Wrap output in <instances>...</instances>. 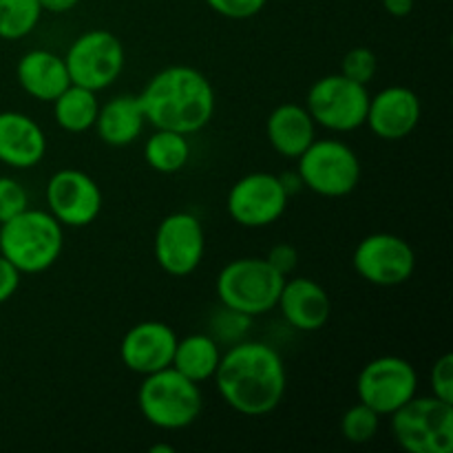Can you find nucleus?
Listing matches in <instances>:
<instances>
[{
    "label": "nucleus",
    "instance_id": "f257e3e1",
    "mask_svg": "<svg viewBox=\"0 0 453 453\" xmlns=\"http://www.w3.org/2000/svg\"><path fill=\"white\" fill-rule=\"evenodd\" d=\"M212 379L221 398L243 416L274 411L288 388L283 358L277 349L259 341H243L226 349Z\"/></svg>",
    "mask_w": 453,
    "mask_h": 453
},
{
    "label": "nucleus",
    "instance_id": "f03ea898",
    "mask_svg": "<svg viewBox=\"0 0 453 453\" xmlns=\"http://www.w3.org/2000/svg\"><path fill=\"white\" fill-rule=\"evenodd\" d=\"M146 122L166 131H202L215 115V88L199 69L173 65L155 73L137 96Z\"/></svg>",
    "mask_w": 453,
    "mask_h": 453
},
{
    "label": "nucleus",
    "instance_id": "7ed1b4c3",
    "mask_svg": "<svg viewBox=\"0 0 453 453\" xmlns=\"http://www.w3.org/2000/svg\"><path fill=\"white\" fill-rule=\"evenodd\" d=\"M65 226L47 211L27 208L0 224V255L20 274H40L51 268L65 248Z\"/></svg>",
    "mask_w": 453,
    "mask_h": 453
},
{
    "label": "nucleus",
    "instance_id": "20e7f679",
    "mask_svg": "<svg viewBox=\"0 0 453 453\" xmlns=\"http://www.w3.org/2000/svg\"><path fill=\"white\" fill-rule=\"evenodd\" d=\"M137 405L146 423L164 432H180L199 418L203 407L199 383L186 379L175 367L146 374L137 389Z\"/></svg>",
    "mask_w": 453,
    "mask_h": 453
},
{
    "label": "nucleus",
    "instance_id": "39448f33",
    "mask_svg": "<svg viewBox=\"0 0 453 453\" xmlns=\"http://www.w3.org/2000/svg\"><path fill=\"white\" fill-rule=\"evenodd\" d=\"M286 277L259 257L234 259L221 268L215 290L221 305L239 317H261L277 308Z\"/></svg>",
    "mask_w": 453,
    "mask_h": 453
},
{
    "label": "nucleus",
    "instance_id": "423d86ee",
    "mask_svg": "<svg viewBox=\"0 0 453 453\" xmlns=\"http://www.w3.org/2000/svg\"><path fill=\"white\" fill-rule=\"evenodd\" d=\"M392 416V436L407 453L453 451V405L436 396H414Z\"/></svg>",
    "mask_w": 453,
    "mask_h": 453
},
{
    "label": "nucleus",
    "instance_id": "0eeeda50",
    "mask_svg": "<svg viewBox=\"0 0 453 453\" xmlns=\"http://www.w3.org/2000/svg\"><path fill=\"white\" fill-rule=\"evenodd\" d=\"M296 159L303 186L321 197H345L361 181V159L341 140H314Z\"/></svg>",
    "mask_w": 453,
    "mask_h": 453
},
{
    "label": "nucleus",
    "instance_id": "6e6552de",
    "mask_svg": "<svg viewBox=\"0 0 453 453\" xmlns=\"http://www.w3.org/2000/svg\"><path fill=\"white\" fill-rule=\"evenodd\" d=\"M370 93L365 84L345 78L343 73L319 78L310 87L305 109L317 124L334 133L357 131L365 124Z\"/></svg>",
    "mask_w": 453,
    "mask_h": 453
},
{
    "label": "nucleus",
    "instance_id": "1a4fd4ad",
    "mask_svg": "<svg viewBox=\"0 0 453 453\" xmlns=\"http://www.w3.org/2000/svg\"><path fill=\"white\" fill-rule=\"evenodd\" d=\"M71 84L102 91L119 78L124 69V47L115 34L106 29L84 31L71 42L65 56Z\"/></svg>",
    "mask_w": 453,
    "mask_h": 453
},
{
    "label": "nucleus",
    "instance_id": "9d476101",
    "mask_svg": "<svg viewBox=\"0 0 453 453\" xmlns=\"http://www.w3.org/2000/svg\"><path fill=\"white\" fill-rule=\"evenodd\" d=\"M418 392L414 365L401 357H379L367 363L357 379L358 401L380 416H389Z\"/></svg>",
    "mask_w": 453,
    "mask_h": 453
},
{
    "label": "nucleus",
    "instance_id": "9b49d317",
    "mask_svg": "<svg viewBox=\"0 0 453 453\" xmlns=\"http://www.w3.org/2000/svg\"><path fill=\"white\" fill-rule=\"evenodd\" d=\"M288 190L281 177L273 173H248L233 184L226 199L230 219L243 228H265L274 224L288 208Z\"/></svg>",
    "mask_w": 453,
    "mask_h": 453
},
{
    "label": "nucleus",
    "instance_id": "f8f14e48",
    "mask_svg": "<svg viewBox=\"0 0 453 453\" xmlns=\"http://www.w3.org/2000/svg\"><path fill=\"white\" fill-rule=\"evenodd\" d=\"M159 268L171 277H188L199 268L206 252L202 221L190 212H171L159 221L153 239Z\"/></svg>",
    "mask_w": 453,
    "mask_h": 453
},
{
    "label": "nucleus",
    "instance_id": "ddd939ff",
    "mask_svg": "<svg viewBox=\"0 0 453 453\" xmlns=\"http://www.w3.org/2000/svg\"><path fill=\"white\" fill-rule=\"evenodd\" d=\"M352 264L358 277L367 283L394 288L411 279L416 270V252L398 234L374 233L358 242Z\"/></svg>",
    "mask_w": 453,
    "mask_h": 453
},
{
    "label": "nucleus",
    "instance_id": "4468645a",
    "mask_svg": "<svg viewBox=\"0 0 453 453\" xmlns=\"http://www.w3.org/2000/svg\"><path fill=\"white\" fill-rule=\"evenodd\" d=\"M49 212L66 228L93 224L102 211V190L91 175L78 168L53 173L47 184Z\"/></svg>",
    "mask_w": 453,
    "mask_h": 453
},
{
    "label": "nucleus",
    "instance_id": "2eb2a0df",
    "mask_svg": "<svg viewBox=\"0 0 453 453\" xmlns=\"http://www.w3.org/2000/svg\"><path fill=\"white\" fill-rule=\"evenodd\" d=\"M177 334L171 326L162 321H142L124 334L119 358L127 370L146 376L171 367Z\"/></svg>",
    "mask_w": 453,
    "mask_h": 453
},
{
    "label": "nucleus",
    "instance_id": "dca6fc26",
    "mask_svg": "<svg viewBox=\"0 0 453 453\" xmlns=\"http://www.w3.org/2000/svg\"><path fill=\"white\" fill-rule=\"evenodd\" d=\"M420 100L411 88L388 87L370 96L365 124L376 137L388 142L405 140L420 122Z\"/></svg>",
    "mask_w": 453,
    "mask_h": 453
},
{
    "label": "nucleus",
    "instance_id": "f3484780",
    "mask_svg": "<svg viewBox=\"0 0 453 453\" xmlns=\"http://www.w3.org/2000/svg\"><path fill=\"white\" fill-rule=\"evenodd\" d=\"M277 308L281 310L283 319L295 330L314 332L321 330L332 314V301L326 288L308 277H295L283 281L281 295H279Z\"/></svg>",
    "mask_w": 453,
    "mask_h": 453
},
{
    "label": "nucleus",
    "instance_id": "a211bd4d",
    "mask_svg": "<svg viewBox=\"0 0 453 453\" xmlns=\"http://www.w3.org/2000/svg\"><path fill=\"white\" fill-rule=\"evenodd\" d=\"M47 153V135L40 124L18 111L0 113V162L12 168H34Z\"/></svg>",
    "mask_w": 453,
    "mask_h": 453
},
{
    "label": "nucleus",
    "instance_id": "6ab92c4d",
    "mask_svg": "<svg viewBox=\"0 0 453 453\" xmlns=\"http://www.w3.org/2000/svg\"><path fill=\"white\" fill-rule=\"evenodd\" d=\"M16 78L22 91L40 102H53L71 84L65 58L47 49L27 51L18 60Z\"/></svg>",
    "mask_w": 453,
    "mask_h": 453
},
{
    "label": "nucleus",
    "instance_id": "aec40b11",
    "mask_svg": "<svg viewBox=\"0 0 453 453\" xmlns=\"http://www.w3.org/2000/svg\"><path fill=\"white\" fill-rule=\"evenodd\" d=\"M265 135L279 155L296 159L317 140V122L305 106L286 102L268 115Z\"/></svg>",
    "mask_w": 453,
    "mask_h": 453
},
{
    "label": "nucleus",
    "instance_id": "412c9836",
    "mask_svg": "<svg viewBox=\"0 0 453 453\" xmlns=\"http://www.w3.org/2000/svg\"><path fill=\"white\" fill-rule=\"evenodd\" d=\"M146 118L137 96H119L100 106L96 118V131L109 146H128L140 137Z\"/></svg>",
    "mask_w": 453,
    "mask_h": 453
},
{
    "label": "nucleus",
    "instance_id": "4be33fe9",
    "mask_svg": "<svg viewBox=\"0 0 453 453\" xmlns=\"http://www.w3.org/2000/svg\"><path fill=\"white\" fill-rule=\"evenodd\" d=\"M221 349L212 336L190 334L186 339H177L175 354H173L171 367L195 383L212 379L219 365Z\"/></svg>",
    "mask_w": 453,
    "mask_h": 453
},
{
    "label": "nucleus",
    "instance_id": "5701e85b",
    "mask_svg": "<svg viewBox=\"0 0 453 453\" xmlns=\"http://www.w3.org/2000/svg\"><path fill=\"white\" fill-rule=\"evenodd\" d=\"M100 111L96 91L91 88L69 84L60 96L53 100V118L58 127L65 128L66 133H84L93 128Z\"/></svg>",
    "mask_w": 453,
    "mask_h": 453
},
{
    "label": "nucleus",
    "instance_id": "b1692460",
    "mask_svg": "<svg viewBox=\"0 0 453 453\" xmlns=\"http://www.w3.org/2000/svg\"><path fill=\"white\" fill-rule=\"evenodd\" d=\"M190 144L188 135L166 128H155L153 135L144 144V159L153 171L162 175L180 173L188 164Z\"/></svg>",
    "mask_w": 453,
    "mask_h": 453
},
{
    "label": "nucleus",
    "instance_id": "393cba45",
    "mask_svg": "<svg viewBox=\"0 0 453 453\" xmlns=\"http://www.w3.org/2000/svg\"><path fill=\"white\" fill-rule=\"evenodd\" d=\"M42 7L38 0H0V38H27L38 27Z\"/></svg>",
    "mask_w": 453,
    "mask_h": 453
},
{
    "label": "nucleus",
    "instance_id": "a878e982",
    "mask_svg": "<svg viewBox=\"0 0 453 453\" xmlns=\"http://www.w3.org/2000/svg\"><path fill=\"white\" fill-rule=\"evenodd\" d=\"M380 418L383 416L379 411H374L372 407H367L365 403L358 401L357 405L349 407L348 411L341 418V434L348 442L354 445H365V442L374 441V436L379 434Z\"/></svg>",
    "mask_w": 453,
    "mask_h": 453
},
{
    "label": "nucleus",
    "instance_id": "bb28decb",
    "mask_svg": "<svg viewBox=\"0 0 453 453\" xmlns=\"http://www.w3.org/2000/svg\"><path fill=\"white\" fill-rule=\"evenodd\" d=\"M379 69V60H376L374 51H370L367 47H354L345 53L343 62H341V73L345 78L354 80L358 84L372 82Z\"/></svg>",
    "mask_w": 453,
    "mask_h": 453
},
{
    "label": "nucleus",
    "instance_id": "cd10ccee",
    "mask_svg": "<svg viewBox=\"0 0 453 453\" xmlns=\"http://www.w3.org/2000/svg\"><path fill=\"white\" fill-rule=\"evenodd\" d=\"M29 208V195L25 186L13 177H0V224L20 215Z\"/></svg>",
    "mask_w": 453,
    "mask_h": 453
},
{
    "label": "nucleus",
    "instance_id": "c85d7f7f",
    "mask_svg": "<svg viewBox=\"0 0 453 453\" xmlns=\"http://www.w3.org/2000/svg\"><path fill=\"white\" fill-rule=\"evenodd\" d=\"M434 396L453 405V354H442L432 367L429 374Z\"/></svg>",
    "mask_w": 453,
    "mask_h": 453
},
{
    "label": "nucleus",
    "instance_id": "c756f323",
    "mask_svg": "<svg viewBox=\"0 0 453 453\" xmlns=\"http://www.w3.org/2000/svg\"><path fill=\"white\" fill-rule=\"evenodd\" d=\"M206 3L219 16L230 18V20H246V18L257 16L268 0H206Z\"/></svg>",
    "mask_w": 453,
    "mask_h": 453
},
{
    "label": "nucleus",
    "instance_id": "7c9ffc66",
    "mask_svg": "<svg viewBox=\"0 0 453 453\" xmlns=\"http://www.w3.org/2000/svg\"><path fill=\"white\" fill-rule=\"evenodd\" d=\"M265 261H268L279 274L290 277L296 270V264H299V252H296V248L290 246V243H277V246L270 248Z\"/></svg>",
    "mask_w": 453,
    "mask_h": 453
},
{
    "label": "nucleus",
    "instance_id": "2f4dec72",
    "mask_svg": "<svg viewBox=\"0 0 453 453\" xmlns=\"http://www.w3.org/2000/svg\"><path fill=\"white\" fill-rule=\"evenodd\" d=\"M20 286V270L0 255V303L12 299Z\"/></svg>",
    "mask_w": 453,
    "mask_h": 453
},
{
    "label": "nucleus",
    "instance_id": "473e14b6",
    "mask_svg": "<svg viewBox=\"0 0 453 453\" xmlns=\"http://www.w3.org/2000/svg\"><path fill=\"white\" fill-rule=\"evenodd\" d=\"M383 7L389 16L405 18L414 12V0H383Z\"/></svg>",
    "mask_w": 453,
    "mask_h": 453
},
{
    "label": "nucleus",
    "instance_id": "72a5a7b5",
    "mask_svg": "<svg viewBox=\"0 0 453 453\" xmlns=\"http://www.w3.org/2000/svg\"><path fill=\"white\" fill-rule=\"evenodd\" d=\"M38 3H40V7H42V12L66 13V12H71V9H73L80 0H38Z\"/></svg>",
    "mask_w": 453,
    "mask_h": 453
},
{
    "label": "nucleus",
    "instance_id": "f704fd0d",
    "mask_svg": "<svg viewBox=\"0 0 453 453\" xmlns=\"http://www.w3.org/2000/svg\"><path fill=\"white\" fill-rule=\"evenodd\" d=\"M159 451L173 453V451H175V447H173V445H153V447H150V453H159Z\"/></svg>",
    "mask_w": 453,
    "mask_h": 453
}]
</instances>
